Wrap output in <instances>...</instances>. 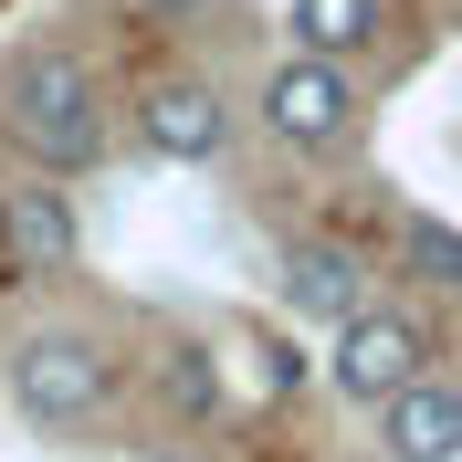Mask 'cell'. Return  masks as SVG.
<instances>
[{
    "label": "cell",
    "instance_id": "12",
    "mask_svg": "<svg viewBox=\"0 0 462 462\" xmlns=\"http://www.w3.org/2000/svg\"><path fill=\"white\" fill-rule=\"evenodd\" d=\"M147 22H189V11H200V0H137Z\"/></svg>",
    "mask_w": 462,
    "mask_h": 462
},
{
    "label": "cell",
    "instance_id": "6",
    "mask_svg": "<svg viewBox=\"0 0 462 462\" xmlns=\"http://www.w3.org/2000/svg\"><path fill=\"white\" fill-rule=\"evenodd\" d=\"M137 147L169 169H210L231 147V95L210 74H147L137 85Z\"/></svg>",
    "mask_w": 462,
    "mask_h": 462
},
{
    "label": "cell",
    "instance_id": "10",
    "mask_svg": "<svg viewBox=\"0 0 462 462\" xmlns=\"http://www.w3.org/2000/svg\"><path fill=\"white\" fill-rule=\"evenodd\" d=\"M400 273L431 284V294H462V231L431 221V210H410V221H400Z\"/></svg>",
    "mask_w": 462,
    "mask_h": 462
},
{
    "label": "cell",
    "instance_id": "3",
    "mask_svg": "<svg viewBox=\"0 0 462 462\" xmlns=\"http://www.w3.org/2000/svg\"><path fill=\"white\" fill-rule=\"evenodd\" d=\"M357 126H368V95H357L346 63L284 53L273 74H263V137H273V147H294V158H346Z\"/></svg>",
    "mask_w": 462,
    "mask_h": 462
},
{
    "label": "cell",
    "instance_id": "8",
    "mask_svg": "<svg viewBox=\"0 0 462 462\" xmlns=\"http://www.w3.org/2000/svg\"><path fill=\"white\" fill-rule=\"evenodd\" d=\"M378 452L389 462H462V389L452 378H410L378 410Z\"/></svg>",
    "mask_w": 462,
    "mask_h": 462
},
{
    "label": "cell",
    "instance_id": "2",
    "mask_svg": "<svg viewBox=\"0 0 462 462\" xmlns=\"http://www.w3.org/2000/svg\"><path fill=\"white\" fill-rule=\"evenodd\" d=\"M106 400H116V346L95 326H32L11 346V410L32 431H85Z\"/></svg>",
    "mask_w": 462,
    "mask_h": 462
},
{
    "label": "cell",
    "instance_id": "5",
    "mask_svg": "<svg viewBox=\"0 0 462 462\" xmlns=\"http://www.w3.org/2000/svg\"><path fill=\"white\" fill-rule=\"evenodd\" d=\"M74 253H85V221L63 200V179H42V169L11 179L0 189V284H63Z\"/></svg>",
    "mask_w": 462,
    "mask_h": 462
},
{
    "label": "cell",
    "instance_id": "4",
    "mask_svg": "<svg viewBox=\"0 0 462 462\" xmlns=\"http://www.w3.org/2000/svg\"><path fill=\"white\" fill-rule=\"evenodd\" d=\"M410 378H431V337H420V316H410V305H357V316L337 326V346H326V389L357 400V410H389Z\"/></svg>",
    "mask_w": 462,
    "mask_h": 462
},
{
    "label": "cell",
    "instance_id": "13",
    "mask_svg": "<svg viewBox=\"0 0 462 462\" xmlns=\"http://www.w3.org/2000/svg\"><path fill=\"white\" fill-rule=\"evenodd\" d=\"M378 462H389V452H378Z\"/></svg>",
    "mask_w": 462,
    "mask_h": 462
},
{
    "label": "cell",
    "instance_id": "7",
    "mask_svg": "<svg viewBox=\"0 0 462 462\" xmlns=\"http://www.w3.org/2000/svg\"><path fill=\"white\" fill-rule=\"evenodd\" d=\"M357 305H368V263L346 253V242H294L284 253V316H305V326L337 337Z\"/></svg>",
    "mask_w": 462,
    "mask_h": 462
},
{
    "label": "cell",
    "instance_id": "11",
    "mask_svg": "<svg viewBox=\"0 0 462 462\" xmlns=\"http://www.w3.org/2000/svg\"><path fill=\"white\" fill-rule=\"evenodd\" d=\"M158 400H169L179 420H210V410H221V368H210V346H189V337L158 346Z\"/></svg>",
    "mask_w": 462,
    "mask_h": 462
},
{
    "label": "cell",
    "instance_id": "1",
    "mask_svg": "<svg viewBox=\"0 0 462 462\" xmlns=\"http://www.w3.org/2000/svg\"><path fill=\"white\" fill-rule=\"evenodd\" d=\"M0 137L22 147L42 179H85V169H106L116 116H106L95 63L63 53V42H22V53L0 63Z\"/></svg>",
    "mask_w": 462,
    "mask_h": 462
},
{
    "label": "cell",
    "instance_id": "9",
    "mask_svg": "<svg viewBox=\"0 0 462 462\" xmlns=\"http://www.w3.org/2000/svg\"><path fill=\"white\" fill-rule=\"evenodd\" d=\"M294 53H326V63H357L389 32V0H294Z\"/></svg>",
    "mask_w": 462,
    "mask_h": 462
}]
</instances>
